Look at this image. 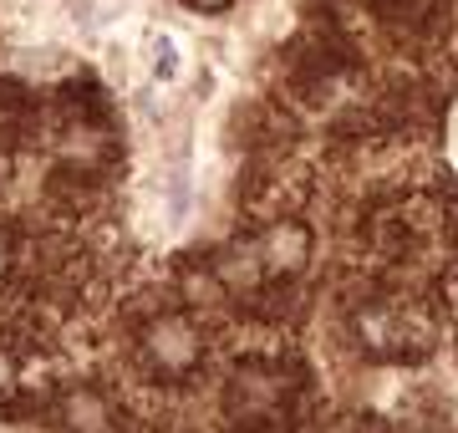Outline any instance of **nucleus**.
<instances>
[{"label": "nucleus", "mask_w": 458, "mask_h": 433, "mask_svg": "<svg viewBox=\"0 0 458 433\" xmlns=\"http://www.w3.org/2000/svg\"><path fill=\"white\" fill-rule=\"evenodd\" d=\"M143 67L153 87H174L183 77V47L174 31H148L143 36Z\"/></svg>", "instance_id": "1"}]
</instances>
